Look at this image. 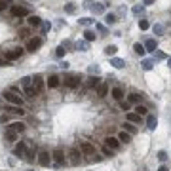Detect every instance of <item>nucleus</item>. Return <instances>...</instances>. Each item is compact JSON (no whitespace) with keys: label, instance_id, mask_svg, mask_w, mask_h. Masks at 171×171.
Returning a JSON list of instances; mask_svg holds the SVG:
<instances>
[{"label":"nucleus","instance_id":"nucleus-1","mask_svg":"<svg viewBox=\"0 0 171 171\" xmlns=\"http://www.w3.org/2000/svg\"><path fill=\"white\" fill-rule=\"evenodd\" d=\"M2 95H4V99H6L8 103H12V105H15V107H21L23 105V99L17 95V93H13V91H4Z\"/></svg>","mask_w":171,"mask_h":171},{"label":"nucleus","instance_id":"nucleus-2","mask_svg":"<svg viewBox=\"0 0 171 171\" xmlns=\"http://www.w3.org/2000/svg\"><path fill=\"white\" fill-rule=\"evenodd\" d=\"M80 150L84 156H95V147L87 141H80Z\"/></svg>","mask_w":171,"mask_h":171},{"label":"nucleus","instance_id":"nucleus-3","mask_svg":"<svg viewBox=\"0 0 171 171\" xmlns=\"http://www.w3.org/2000/svg\"><path fill=\"white\" fill-rule=\"evenodd\" d=\"M51 156H53V162H55L57 165H63V164L67 162V158H65V152H63V148H55Z\"/></svg>","mask_w":171,"mask_h":171},{"label":"nucleus","instance_id":"nucleus-4","mask_svg":"<svg viewBox=\"0 0 171 171\" xmlns=\"http://www.w3.org/2000/svg\"><path fill=\"white\" fill-rule=\"evenodd\" d=\"M65 86L67 87H70V90H76V87L80 86V78L78 76H65Z\"/></svg>","mask_w":171,"mask_h":171},{"label":"nucleus","instance_id":"nucleus-5","mask_svg":"<svg viewBox=\"0 0 171 171\" xmlns=\"http://www.w3.org/2000/svg\"><path fill=\"white\" fill-rule=\"evenodd\" d=\"M10 13H12L13 17H25L29 12H27V8H25V6H12V8H10Z\"/></svg>","mask_w":171,"mask_h":171},{"label":"nucleus","instance_id":"nucleus-6","mask_svg":"<svg viewBox=\"0 0 171 171\" xmlns=\"http://www.w3.org/2000/svg\"><path fill=\"white\" fill-rule=\"evenodd\" d=\"M33 87H34L36 93L42 91V87H44V78H42V74H34V76H33Z\"/></svg>","mask_w":171,"mask_h":171},{"label":"nucleus","instance_id":"nucleus-7","mask_svg":"<svg viewBox=\"0 0 171 171\" xmlns=\"http://www.w3.org/2000/svg\"><path fill=\"white\" fill-rule=\"evenodd\" d=\"M50 162H51L50 152H46V150H40V152H38V164H40V165H44V167H48Z\"/></svg>","mask_w":171,"mask_h":171},{"label":"nucleus","instance_id":"nucleus-8","mask_svg":"<svg viewBox=\"0 0 171 171\" xmlns=\"http://www.w3.org/2000/svg\"><path fill=\"white\" fill-rule=\"evenodd\" d=\"M42 46V38H38V36H34V38H30L29 42H27V50L29 51H36Z\"/></svg>","mask_w":171,"mask_h":171},{"label":"nucleus","instance_id":"nucleus-9","mask_svg":"<svg viewBox=\"0 0 171 171\" xmlns=\"http://www.w3.org/2000/svg\"><path fill=\"white\" fill-rule=\"evenodd\" d=\"M21 55H23V50H21V48H13V50H8V51H6V59H8V61L19 59Z\"/></svg>","mask_w":171,"mask_h":171},{"label":"nucleus","instance_id":"nucleus-10","mask_svg":"<svg viewBox=\"0 0 171 171\" xmlns=\"http://www.w3.org/2000/svg\"><path fill=\"white\" fill-rule=\"evenodd\" d=\"M69 156H70V164H74V165H78L80 164V152H78V150H76V148H70L69 150Z\"/></svg>","mask_w":171,"mask_h":171},{"label":"nucleus","instance_id":"nucleus-11","mask_svg":"<svg viewBox=\"0 0 171 171\" xmlns=\"http://www.w3.org/2000/svg\"><path fill=\"white\" fill-rule=\"evenodd\" d=\"M25 154H27V143L19 141L15 144V156H25Z\"/></svg>","mask_w":171,"mask_h":171},{"label":"nucleus","instance_id":"nucleus-12","mask_svg":"<svg viewBox=\"0 0 171 171\" xmlns=\"http://www.w3.org/2000/svg\"><path fill=\"white\" fill-rule=\"evenodd\" d=\"M105 144H107L108 148L116 150L118 147H120V141H118V137H107V139H105Z\"/></svg>","mask_w":171,"mask_h":171},{"label":"nucleus","instance_id":"nucleus-13","mask_svg":"<svg viewBox=\"0 0 171 171\" xmlns=\"http://www.w3.org/2000/svg\"><path fill=\"white\" fill-rule=\"evenodd\" d=\"M27 23L30 25V27H40V25H42V19H40L38 15H29Z\"/></svg>","mask_w":171,"mask_h":171},{"label":"nucleus","instance_id":"nucleus-14","mask_svg":"<svg viewBox=\"0 0 171 171\" xmlns=\"http://www.w3.org/2000/svg\"><path fill=\"white\" fill-rule=\"evenodd\" d=\"M59 84H61V78L57 74H51L50 78H48V86L50 87H59Z\"/></svg>","mask_w":171,"mask_h":171},{"label":"nucleus","instance_id":"nucleus-15","mask_svg":"<svg viewBox=\"0 0 171 171\" xmlns=\"http://www.w3.org/2000/svg\"><path fill=\"white\" fill-rule=\"evenodd\" d=\"M99 86H101L99 76H90V78H87V87H99Z\"/></svg>","mask_w":171,"mask_h":171},{"label":"nucleus","instance_id":"nucleus-16","mask_svg":"<svg viewBox=\"0 0 171 171\" xmlns=\"http://www.w3.org/2000/svg\"><path fill=\"white\" fill-rule=\"evenodd\" d=\"M4 110H8L10 114H17V116H23V114H25V110H23V108L21 107H6V108H4Z\"/></svg>","mask_w":171,"mask_h":171},{"label":"nucleus","instance_id":"nucleus-17","mask_svg":"<svg viewBox=\"0 0 171 171\" xmlns=\"http://www.w3.org/2000/svg\"><path fill=\"white\" fill-rule=\"evenodd\" d=\"M144 50H148V51H156V50H158V42H156L154 38L147 40V44H144Z\"/></svg>","mask_w":171,"mask_h":171},{"label":"nucleus","instance_id":"nucleus-18","mask_svg":"<svg viewBox=\"0 0 171 171\" xmlns=\"http://www.w3.org/2000/svg\"><path fill=\"white\" fill-rule=\"evenodd\" d=\"M147 126H148V129H156V126H158V120H156V116L148 114V116H147Z\"/></svg>","mask_w":171,"mask_h":171},{"label":"nucleus","instance_id":"nucleus-19","mask_svg":"<svg viewBox=\"0 0 171 171\" xmlns=\"http://www.w3.org/2000/svg\"><path fill=\"white\" fill-rule=\"evenodd\" d=\"M110 65L116 67V69H122V67H126V61L120 59V57H112V59H110Z\"/></svg>","mask_w":171,"mask_h":171},{"label":"nucleus","instance_id":"nucleus-20","mask_svg":"<svg viewBox=\"0 0 171 171\" xmlns=\"http://www.w3.org/2000/svg\"><path fill=\"white\" fill-rule=\"evenodd\" d=\"M10 127H12L13 131H17V133L25 131V124L23 122H12V124H10Z\"/></svg>","mask_w":171,"mask_h":171},{"label":"nucleus","instance_id":"nucleus-21","mask_svg":"<svg viewBox=\"0 0 171 171\" xmlns=\"http://www.w3.org/2000/svg\"><path fill=\"white\" fill-rule=\"evenodd\" d=\"M4 135H6V139H8V141H17V131H13L12 127H8Z\"/></svg>","mask_w":171,"mask_h":171},{"label":"nucleus","instance_id":"nucleus-22","mask_svg":"<svg viewBox=\"0 0 171 171\" xmlns=\"http://www.w3.org/2000/svg\"><path fill=\"white\" fill-rule=\"evenodd\" d=\"M141 97L143 95H139V93H131V95L127 97V101L133 103V105H141Z\"/></svg>","mask_w":171,"mask_h":171},{"label":"nucleus","instance_id":"nucleus-23","mask_svg":"<svg viewBox=\"0 0 171 171\" xmlns=\"http://www.w3.org/2000/svg\"><path fill=\"white\" fill-rule=\"evenodd\" d=\"M97 95H99V97H107L108 95V86L107 84H101L99 87H97Z\"/></svg>","mask_w":171,"mask_h":171},{"label":"nucleus","instance_id":"nucleus-24","mask_svg":"<svg viewBox=\"0 0 171 171\" xmlns=\"http://www.w3.org/2000/svg\"><path fill=\"white\" fill-rule=\"evenodd\" d=\"M135 114H139V116H148V108L143 107V105H137L135 107Z\"/></svg>","mask_w":171,"mask_h":171},{"label":"nucleus","instance_id":"nucleus-25","mask_svg":"<svg viewBox=\"0 0 171 171\" xmlns=\"http://www.w3.org/2000/svg\"><path fill=\"white\" fill-rule=\"evenodd\" d=\"M127 120L131 122V124H139V122H141V116L135 114V112H127Z\"/></svg>","mask_w":171,"mask_h":171},{"label":"nucleus","instance_id":"nucleus-26","mask_svg":"<svg viewBox=\"0 0 171 171\" xmlns=\"http://www.w3.org/2000/svg\"><path fill=\"white\" fill-rule=\"evenodd\" d=\"M110 93H112V97H114L116 101H122V97H124V91L120 90V87H114V90H112Z\"/></svg>","mask_w":171,"mask_h":171},{"label":"nucleus","instance_id":"nucleus-27","mask_svg":"<svg viewBox=\"0 0 171 171\" xmlns=\"http://www.w3.org/2000/svg\"><path fill=\"white\" fill-rule=\"evenodd\" d=\"M118 141H120V143H129V141H131V135H129V133H126V131H122L120 133V135H118Z\"/></svg>","mask_w":171,"mask_h":171},{"label":"nucleus","instance_id":"nucleus-28","mask_svg":"<svg viewBox=\"0 0 171 171\" xmlns=\"http://www.w3.org/2000/svg\"><path fill=\"white\" fill-rule=\"evenodd\" d=\"M116 51H118V48H116L114 44H110V46H107V48H105V53H107L108 57H110V55H116Z\"/></svg>","mask_w":171,"mask_h":171},{"label":"nucleus","instance_id":"nucleus-29","mask_svg":"<svg viewBox=\"0 0 171 171\" xmlns=\"http://www.w3.org/2000/svg\"><path fill=\"white\" fill-rule=\"evenodd\" d=\"M21 86L27 90V87H33V78L30 76H25V78H21Z\"/></svg>","mask_w":171,"mask_h":171},{"label":"nucleus","instance_id":"nucleus-30","mask_svg":"<svg viewBox=\"0 0 171 171\" xmlns=\"http://www.w3.org/2000/svg\"><path fill=\"white\" fill-rule=\"evenodd\" d=\"M84 38H86V42H93V40H95L93 30H86V33H84Z\"/></svg>","mask_w":171,"mask_h":171},{"label":"nucleus","instance_id":"nucleus-31","mask_svg":"<svg viewBox=\"0 0 171 171\" xmlns=\"http://www.w3.org/2000/svg\"><path fill=\"white\" fill-rule=\"evenodd\" d=\"M152 67H154V61H152V59H144V61H143V69H144V70H150Z\"/></svg>","mask_w":171,"mask_h":171},{"label":"nucleus","instance_id":"nucleus-32","mask_svg":"<svg viewBox=\"0 0 171 171\" xmlns=\"http://www.w3.org/2000/svg\"><path fill=\"white\" fill-rule=\"evenodd\" d=\"M133 50H135V53H139V55H144V51H147L143 44H135V46H133Z\"/></svg>","mask_w":171,"mask_h":171},{"label":"nucleus","instance_id":"nucleus-33","mask_svg":"<svg viewBox=\"0 0 171 171\" xmlns=\"http://www.w3.org/2000/svg\"><path fill=\"white\" fill-rule=\"evenodd\" d=\"M105 21H107L108 25L116 23V15H114V13H107V15H105Z\"/></svg>","mask_w":171,"mask_h":171},{"label":"nucleus","instance_id":"nucleus-34","mask_svg":"<svg viewBox=\"0 0 171 171\" xmlns=\"http://www.w3.org/2000/svg\"><path fill=\"white\" fill-rule=\"evenodd\" d=\"M126 129H127V131H129V133H135V131H137V127H135V126H133V124H131V122H129V124H124V131H126Z\"/></svg>","mask_w":171,"mask_h":171},{"label":"nucleus","instance_id":"nucleus-35","mask_svg":"<svg viewBox=\"0 0 171 171\" xmlns=\"http://www.w3.org/2000/svg\"><path fill=\"white\" fill-rule=\"evenodd\" d=\"M148 27H150V25H148L147 19H139V29H141V30H147Z\"/></svg>","mask_w":171,"mask_h":171},{"label":"nucleus","instance_id":"nucleus-36","mask_svg":"<svg viewBox=\"0 0 171 171\" xmlns=\"http://www.w3.org/2000/svg\"><path fill=\"white\" fill-rule=\"evenodd\" d=\"M91 23H95V19H91V17H84V19H80V25H91Z\"/></svg>","mask_w":171,"mask_h":171},{"label":"nucleus","instance_id":"nucleus-37","mask_svg":"<svg viewBox=\"0 0 171 171\" xmlns=\"http://www.w3.org/2000/svg\"><path fill=\"white\" fill-rule=\"evenodd\" d=\"M65 12H67V13H74V12H76V6H74V4H67V6H65Z\"/></svg>","mask_w":171,"mask_h":171},{"label":"nucleus","instance_id":"nucleus-38","mask_svg":"<svg viewBox=\"0 0 171 171\" xmlns=\"http://www.w3.org/2000/svg\"><path fill=\"white\" fill-rule=\"evenodd\" d=\"M34 156H36V152H34V150H29V152L25 154V158H27L29 162H34Z\"/></svg>","mask_w":171,"mask_h":171},{"label":"nucleus","instance_id":"nucleus-39","mask_svg":"<svg viewBox=\"0 0 171 171\" xmlns=\"http://www.w3.org/2000/svg\"><path fill=\"white\" fill-rule=\"evenodd\" d=\"M91 10H93L95 13H103V12H105V8H103L101 4H95V6H91Z\"/></svg>","mask_w":171,"mask_h":171},{"label":"nucleus","instance_id":"nucleus-40","mask_svg":"<svg viewBox=\"0 0 171 171\" xmlns=\"http://www.w3.org/2000/svg\"><path fill=\"white\" fill-rule=\"evenodd\" d=\"M65 51H67V50H65V46H59V48L55 50V55H57V57H63V55H65Z\"/></svg>","mask_w":171,"mask_h":171},{"label":"nucleus","instance_id":"nucleus-41","mask_svg":"<svg viewBox=\"0 0 171 171\" xmlns=\"http://www.w3.org/2000/svg\"><path fill=\"white\" fill-rule=\"evenodd\" d=\"M76 48H78L80 51H86L87 50V42H76Z\"/></svg>","mask_w":171,"mask_h":171},{"label":"nucleus","instance_id":"nucleus-42","mask_svg":"<svg viewBox=\"0 0 171 171\" xmlns=\"http://www.w3.org/2000/svg\"><path fill=\"white\" fill-rule=\"evenodd\" d=\"M129 105H131L129 101H120V108H122V110H129Z\"/></svg>","mask_w":171,"mask_h":171},{"label":"nucleus","instance_id":"nucleus-43","mask_svg":"<svg viewBox=\"0 0 171 171\" xmlns=\"http://www.w3.org/2000/svg\"><path fill=\"white\" fill-rule=\"evenodd\" d=\"M158 158L162 160V162H165V160H167V154H165L164 150H160V152H158Z\"/></svg>","mask_w":171,"mask_h":171},{"label":"nucleus","instance_id":"nucleus-44","mask_svg":"<svg viewBox=\"0 0 171 171\" xmlns=\"http://www.w3.org/2000/svg\"><path fill=\"white\" fill-rule=\"evenodd\" d=\"M162 30H164L162 25H154V33H156V34H162Z\"/></svg>","mask_w":171,"mask_h":171},{"label":"nucleus","instance_id":"nucleus-45","mask_svg":"<svg viewBox=\"0 0 171 171\" xmlns=\"http://www.w3.org/2000/svg\"><path fill=\"white\" fill-rule=\"evenodd\" d=\"M103 154H105V156H112V148L105 147V148H103Z\"/></svg>","mask_w":171,"mask_h":171},{"label":"nucleus","instance_id":"nucleus-46","mask_svg":"<svg viewBox=\"0 0 171 171\" xmlns=\"http://www.w3.org/2000/svg\"><path fill=\"white\" fill-rule=\"evenodd\" d=\"M143 12H144L143 6H135V8H133V13H143Z\"/></svg>","mask_w":171,"mask_h":171},{"label":"nucleus","instance_id":"nucleus-47","mask_svg":"<svg viewBox=\"0 0 171 171\" xmlns=\"http://www.w3.org/2000/svg\"><path fill=\"white\" fill-rule=\"evenodd\" d=\"M6 6H8V0H0V12L6 10Z\"/></svg>","mask_w":171,"mask_h":171},{"label":"nucleus","instance_id":"nucleus-48","mask_svg":"<svg viewBox=\"0 0 171 171\" xmlns=\"http://www.w3.org/2000/svg\"><path fill=\"white\" fill-rule=\"evenodd\" d=\"M154 57H156V59H165V53H164V51H156V55H154Z\"/></svg>","mask_w":171,"mask_h":171},{"label":"nucleus","instance_id":"nucleus-49","mask_svg":"<svg viewBox=\"0 0 171 171\" xmlns=\"http://www.w3.org/2000/svg\"><path fill=\"white\" fill-rule=\"evenodd\" d=\"M90 72H95V74H97V72H99V67H97V65H91V67H90Z\"/></svg>","mask_w":171,"mask_h":171},{"label":"nucleus","instance_id":"nucleus-50","mask_svg":"<svg viewBox=\"0 0 171 171\" xmlns=\"http://www.w3.org/2000/svg\"><path fill=\"white\" fill-rule=\"evenodd\" d=\"M0 67H10V61L8 59H0Z\"/></svg>","mask_w":171,"mask_h":171},{"label":"nucleus","instance_id":"nucleus-51","mask_svg":"<svg viewBox=\"0 0 171 171\" xmlns=\"http://www.w3.org/2000/svg\"><path fill=\"white\" fill-rule=\"evenodd\" d=\"M42 29H44V30H50V29H51V23H48V21L42 23Z\"/></svg>","mask_w":171,"mask_h":171},{"label":"nucleus","instance_id":"nucleus-52","mask_svg":"<svg viewBox=\"0 0 171 171\" xmlns=\"http://www.w3.org/2000/svg\"><path fill=\"white\" fill-rule=\"evenodd\" d=\"M97 29H99V30H101V33H107V29H105V27H103V25H101V23H97Z\"/></svg>","mask_w":171,"mask_h":171},{"label":"nucleus","instance_id":"nucleus-53","mask_svg":"<svg viewBox=\"0 0 171 171\" xmlns=\"http://www.w3.org/2000/svg\"><path fill=\"white\" fill-rule=\"evenodd\" d=\"M59 67H61V69H69V63H67V61H63V63H59Z\"/></svg>","mask_w":171,"mask_h":171},{"label":"nucleus","instance_id":"nucleus-54","mask_svg":"<svg viewBox=\"0 0 171 171\" xmlns=\"http://www.w3.org/2000/svg\"><path fill=\"white\" fill-rule=\"evenodd\" d=\"M158 171H167V167H165V165H162V167H158Z\"/></svg>","mask_w":171,"mask_h":171},{"label":"nucleus","instance_id":"nucleus-55","mask_svg":"<svg viewBox=\"0 0 171 171\" xmlns=\"http://www.w3.org/2000/svg\"><path fill=\"white\" fill-rule=\"evenodd\" d=\"M154 2V0H144V4H152Z\"/></svg>","mask_w":171,"mask_h":171},{"label":"nucleus","instance_id":"nucleus-56","mask_svg":"<svg viewBox=\"0 0 171 171\" xmlns=\"http://www.w3.org/2000/svg\"><path fill=\"white\" fill-rule=\"evenodd\" d=\"M167 65H169V69H171V57H169V59H167Z\"/></svg>","mask_w":171,"mask_h":171}]
</instances>
